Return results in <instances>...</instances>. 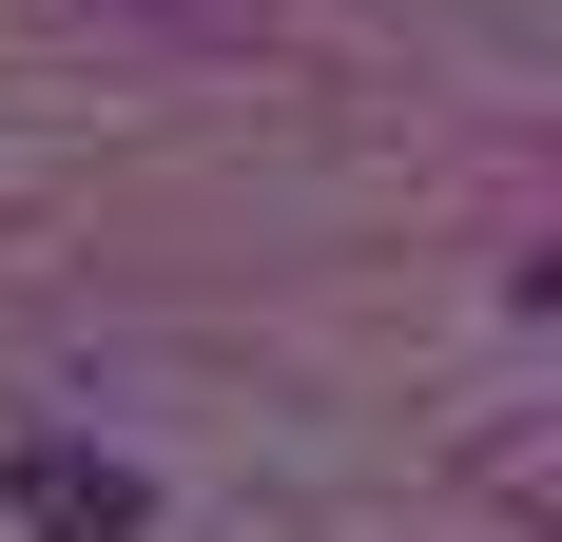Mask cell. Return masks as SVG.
<instances>
[{
  "label": "cell",
  "instance_id": "6da1fadb",
  "mask_svg": "<svg viewBox=\"0 0 562 542\" xmlns=\"http://www.w3.org/2000/svg\"><path fill=\"white\" fill-rule=\"evenodd\" d=\"M0 504H20L40 542H136V523H156V485H136L116 445H20V465H0Z\"/></svg>",
  "mask_w": 562,
  "mask_h": 542
}]
</instances>
